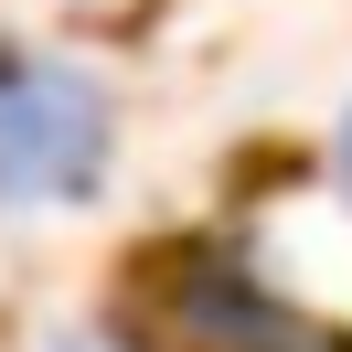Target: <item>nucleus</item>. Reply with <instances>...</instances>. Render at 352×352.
Returning a JSON list of instances; mask_svg holds the SVG:
<instances>
[{"instance_id":"1","label":"nucleus","mask_w":352,"mask_h":352,"mask_svg":"<svg viewBox=\"0 0 352 352\" xmlns=\"http://www.w3.org/2000/svg\"><path fill=\"white\" fill-rule=\"evenodd\" d=\"M118 118L86 65L54 54H0V214L22 203H86L107 182Z\"/></svg>"},{"instance_id":"2","label":"nucleus","mask_w":352,"mask_h":352,"mask_svg":"<svg viewBox=\"0 0 352 352\" xmlns=\"http://www.w3.org/2000/svg\"><path fill=\"white\" fill-rule=\"evenodd\" d=\"M171 309H182V331H192L203 352H331L278 288H256V267H245L235 245H192V256L171 267Z\"/></svg>"},{"instance_id":"3","label":"nucleus","mask_w":352,"mask_h":352,"mask_svg":"<svg viewBox=\"0 0 352 352\" xmlns=\"http://www.w3.org/2000/svg\"><path fill=\"white\" fill-rule=\"evenodd\" d=\"M54 352H118V342H96V331H86V342H54Z\"/></svg>"},{"instance_id":"4","label":"nucleus","mask_w":352,"mask_h":352,"mask_svg":"<svg viewBox=\"0 0 352 352\" xmlns=\"http://www.w3.org/2000/svg\"><path fill=\"white\" fill-rule=\"evenodd\" d=\"M342 182H352V118H342Z\"/></svg>"}]
</instances>
